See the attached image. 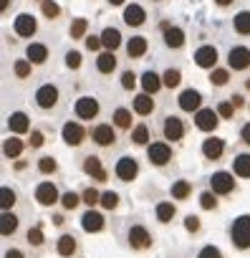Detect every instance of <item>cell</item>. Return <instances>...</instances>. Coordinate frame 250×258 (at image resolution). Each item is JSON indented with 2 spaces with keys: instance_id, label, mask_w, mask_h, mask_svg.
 Returning <instances> with one entry per match:
<instances>
[{
  "instance_id": "cell-43",
  "label": "cell",
  "mask_w": 250,
  "mask_h": 258,
  "mask_svg": "<svg viewBox=\"0 0 250 258\" xmlns=\"http://www.w3.org/2000/svg\"><path fill=\"white\" fill-rule=\"evenodd\" d=\"M81 198H84V203L89 205V210H94V205H101V192H99L96 187H86V190L81 192Z\"/></svg>"
},
{
  "instance_id": "cell-62",
  "label": "cell",
  "mask_w": 250,
  "mask_h": 258,
  "mask_svg": "<svg viewBox=\"0 0 250 258\" xmlns=\"http://www.w3.org/2000/svg\"><path fill=\"white\" fill-rule=\"evenodd\" d=\"M111 6H121V3H127V0H109Z\"/></svg>"
},
{
  "instance_id": "cell-60",
  "label": "cell",
  "mask_w": 250,
  "mask_h": 258,
  "mask_svg": "<svg viewBox=\"0 0 250 258\" xmlns=\"http://www.w3.org/2000/svg\"><path fill=\"white\" fill-rule=\"evenodd\" d=\"M215 3H217L220 8H227V6H232V3H235V0H215Z\"/></svg>"
},
{
  "instance_id": "cell-36",
  "label": "cell",
  "mask_w": 250,
  "mask_h": 258,
  "mask_svg": "<svg viewBox=\"0 0 250 258\" xmlns=\"http://www.w3.org/2000/svg\"><path fill=\"white\" fill-rule=\"evenodd\" d=\"M232 26H235V31H237L240 36H250V11H240V13L235 16Z\"/></svg>"
},
{
  "instance_id": "cell-56",
  "label": "cell",
  "mask_w": 250,
  "mask_h": 258,
  "mask_svg": "<svg viewBox=\"0 0 250 258\" xmlns=\"http://www.w3.org/2000/svg\"><path fill=\"white\" fill-rule=\"evenodd\" d=\"M41 145H43V132H38V129H36V132H31V147L38 150Z\"/></svg>"
},
{
  "instance_id": "cell-8",
  "label": "cell",
  "mask_w": 250,
  "mask_h": 258,
  "mask_svg": "<svg viewBox=\"0 0 250 258\" xmlns=\"http://www.w3.org/2000/svg\"><path fill=\"white\" fill-rule=\"evenodd\" d=\"M162 135L167 142H180L185 137V121L180 116H167L162 124Z\"/></svg>"
},
{
  "instance_id": "cell-47",
  "label": "cell",
  "mask_w": 250,
  "mask_h": 258,
  "mask_svg": "<svg viewBox=\"0 0 250 258\" xmlns=\"http://www.w3.org/2000/svg\"><path fill=\"white\" fill-rule=\"evenodd\" d=\"M56 170H58V165H56L53 157H41V160H38V172H41V175H53Z\"/></svg>"
},
{
  "instance_id": "cell-35",
  "label": "cell",
  "mask_w": 250,
  "mask_h": 258,
  "mask_svg": "<svg viewBox=\"0 0 250 258\" xmlns=\"http://www.w3.org/2000/svg\"><path fill=\"white\" fill-rule=\"evenodd\" d=\"M26 240H28V245H31V248H43V245H46L43 228H41V225H33V228H28V230H26Z\"/></svg>"
},
{
  "instance_id": "cell-5",
  "label": "cell",
  "mask_w": 250,
  "mask_h": 258,
  "mask_svg": "<svg viewBox=\"0 0 250 258\" xmlns=\"http://www.w3.org/2000/svg\"><path fill=\"white\" fill-rule=\"evenodd\" d=\"M33 198H36V203H38V205H43V208H51V205L61 203V192H58V187H56L51 180L41 182V185L36 187Z\"/></svg>"
},
{
  "instance_id": "cell-3",
  "label": "cell",
  "mask_w": 250,
  "mask_h": 258,
  "mask_svg": "<svg viewBox=\"0 0 250 258\" xmlns=\"http://www.w3.org/2000/svg\"><path fill=\"white\" fill-rule=\"evenodd\" d=\"M172 157H175V152H172V147L167 142H152L147 147V160L154 167H167L172 162Z\"/></svg>"
},
{
  "instance_id": "cell-42",
  "label": "cell",
  "mask_w": 250,
  "mask_h": 258,
  "mask_svg": "<svg viewBox=\"0 0 250 258\" xmlns=\"http://www.w3.org/2000/svg\"><path fill=\"white\" fill-rule=\"evenodd\" d=\"M31 71H33V63H31L28 58H21V61H16V63H13V74H16L18 79H28V76H31Z\"/></svg>"
},
{
  "instance_id": "cell-19",
  "label": "cell",
  "mask_w": 250,
  "mask_h": 258,
  "mask_svg": "<svg viewBox=\"0 0 250 258\" xmlns=\"http://www.w3.org/2000/svg\"><path fill=\"white\" fill-rule=\"evenodd\" d=\"M195 63L200 69H212L217 63V48L215 46H200L195 51Z\"/></svg>"
},
{
  "instance_id": "cell-4",
  "label": "cell",
  "mask_w": 250,
  "mask_h": 258,
  "mask_svg": "<svg viewBox=\"0 0 250 258\" xmlns=\"http://www.w3.org/2000/svg\"><path fill=\"white\" fill-rule=\"evenodd\" d=\"M235 177H232V172H225V170H220V172H215L212 177H210V190L215 192V195H232L235 192Z\"/></svg>"
},
{
  "instance_id": "cell-21",
  "label": "cell",
  "mask_w": 250,
  "mask_h": 258,
  "mask_svg": "<svg viewBox=\"0 0 250 258\" xmlns=\"http://www.w3.org/2000/svg\"><path fill=\"white\" fill-rule=\"evenodd\" d=\"M154 218H157L162 225L172 223V220L177 218V205H175L172 200H162V203H157V208H154Z\"/></svg>"
},
{
  "instance_id": "cell-22",
  "label": "cell",
  "mask_w": 250,
  "mask_h": 258,
  "mask_svg": "<svg viewBox=\"0 0 250 258\" xmlns=\"http://www.w3.org/2000/svg\"><path fill=\"white\" fill-rule=\"evenodd\" d=\"M8 129H11V132H16V135H26V132H31V119H28V114H23V111H13V114L8 116Z\"/></svg>"
},
{
  "instance_id": "cell-28",
  "label": "cell",
  "mask_w": 250,
  "mask_h": 258,
  "mask_svg": "<svg viewBox=\"0 0 250 258\" xmlns=\"http://www.w3.org/2000/svg\"><path fill=\"white\" fill-rule=\"evenodd\" d=\"M162 84H164V81H162V79H159V74H154L152 69L142 74V86H144V94H149V96H152V94H157V91L162 89Z\"/></svg>"
},
{
  "instance_id": "cell-13",
  "label": "cell",
  "mask_w": 250,
  "mask_h": 258,
  "mask_svg": "<svg viewBox=\"0 0 250 258\" xmlns=\"http://www.w3.org/2000/svg\"><path fill=\"white\" fill-rule=\"evenodd\" d=\"M76 116L84 121H91L94 116H99V101L94 96H81L76 101Z\"/></svg>"
},
{
  "instance_id": "cell-59",
  "label": "cell",
  "mask_w": 250,
  "mask_h": 258,
  "mask_svg": "<svg viewBox=\"0 0 250 258\" xmlns=\"http://www.w3.org/2000/svg\"><path fill=\"white\" fill-rule=\"evenodd\" d=\"M8 6H11V0H0V13H8Z\"/></svg>"
},
{
  "instance_id": "cell-9",
  "label": "cell",
  "mask_w": 250,
  "mask_h": 258,
  "mask_svg": "<svg viewBox=\"0 0 250 258\" xmlns=\"http://www.w3.org/2000/svg\"><path fill=\"white\" fill-rule=\"evenodd\" d=\"M91 140L99 145V147H114L116 145V132L111 124H96L91 129Z\"/></svg>"
},
{
  "instance_id": "cell-11",
  "label": "cell",
  "mask_w": 250,
  "mask_h": 258,
  "mask_svg": "<svg viewBox=\"0 0 250 258\" xmlns=\"http://www.w3.org/2000/svg\"><path fill=\"white\" fill-rule=\"evenodd\" d=\"M81 228H84L86 233H101V230L106 228L104 213H99V210H86V213L81 215Z\"/></svg>"
},
{
  "instance_id": "cell-40",
  "label": "cell",
  "mask_w": 250,
  "mask_h": 258,
  "mask_svg": "<svg viewBox=\"0 0 250 258\" xmlns=\"http://www.w3.org/2000/svg\"><path fill=\"white\" fill-rule=\"evenodd\" d=\"M16 190L13 187H3L0 190V205H3V213H11V208L16 205Z\"/></svg>"
},
{
  "instance_id": "cell-53",
  "label": "cell",
  "mask_w": 250,
  "mask_h": 258,
  "mask_svg": "<svg viewBox=\"0 0 250 258\" xmlns=\"http://www.w3.org/2000/svg\"><path fill=\"white\" fill-rule=\"evenodd\" d=\"M134 84H137V74H132V71H124L121 74V86L127 89V91H132Z\"/></svg>"
},
{
  "instance_id": "cell-57",
  "label": "cell",
  "mask_w": 250,
  "mask_h": 258,
  "mask_svg": "<svg viewBox=\"0 0 250 258\" xmlns=\"http://www.w3.org/2000/svg\"><path fill=\"white\" fill-rule=\"evenodd\" d=\"M3 258H26V253H23L21 248H8V250L3 253Z\"/></svg>"
},
{
  "instance_id": "cell-34",
  "label": "cell",
  "mask_w": 250,
  "mask_h": 258,
  "mask_svg": "<svg viewBox=\"0 0 250 258\" xmlns=\"http://www.w3.org/2000/svg\"><path fill=\"white\" fill-rule=\"evenodd\" d=\"M23 150H26V145H23L18 137H11V140H6V145H3V155H6L8 160H18V157L23 155Z\"/></svg>"
},
{
  "instance_id": "cell-46",
  "label": "cell",
  "mask_w": 250,
  "mask_h": 258,
  "mask_svg": "<svg viewBox=\"0 0 250 258\" xmlns=\"http://www.w3.org/2000/svg\"><path fill=\"white\" fill-rule=\"evenodd\" d=\"M162 81H164V86H170V89L180 86V81H182L180 69H167V71H164V76H162Z\"/></svg>"
},
{
  "instance_id": "cell-10",
  "label": "cell",
  "mask_w": 250,
  "mask_h": 258,
  "mask_svg": "<svg viewBox=\"0 0 250 258\" xmlns=\"http://www.w3.org/2000/svg\"><path fill=\"white\" fill-rule=\"evenodd\" d=\"M36 104L41 106V109H53L56 104H58V89L53 86V84H43L38 91H36Z\"/></svg>"
},
{
  "instance_id": "cell-50",
  "label": "cell",
  "mask_w": 250,
  "mask_h": 258,
  "mask_svg": "<svg viewBox=\"0 0 250 258\" xmlns=\"http://www.w3.org/2000/svg\"><path fill=\"white\" fill-rule=\"evenodd\" d=\"M185 228H187V233H192V235H195V233H200V230H202V223H200V218H197V215H187V218H185Z\"/></svg>"
},
{
  "instance_id": "cell-48",
  "label": "cell",
  "mask_w": 250,
  "mask_h": 258,
  "mask_svg": "<svg viewBox=\"0 0 250 258\" xmlns=\"http://www.w3.org/2000/svg\"><path fill=\"white\" fill-rule=\"evenodd\" d=\"M41 11H43V16H46L48 21L61 16V8H58V3H53V0H43V3H41Z\"/></svg>"
},
{
  "instance_id": "cell-54",
  "label": "cell",
  "mask_w": 250,
  "mask_h": 258,
  "mask_svg": "<svg viewBox=\"0 0 250 258\" xmlns=\"http://www.w3.org/2000/svg\"><path fill=\"white\" fill-rule=\"evenodd\" d=\"M66 66L68 69H78L81 66V53L78 51H68L66 53Z\"/></svg>"
},
{
  "instance_id": "cell-39",
  "label": "cell",
  "mask_w": 250,
  "mask_h": 258,
  "mask_svg": "<svg viewBox=\"0 0 250 258\" xmlns=\"http://www.w3.org/2000/svg\"><path fill=\"white\" fill-rule=\"evenodd\" d=\"M81 203H84V198H81L78 192H73V190H68V192L61 195V205H63V210H76Z\"/></svg>"
},
{
  "instance_id": "cell-12",
  "label": "cell",
  "mask_w": 250,
  "mask_h": 258,
  "mask_svg": "<svg viewBox=\"0 0 250 258\" xmlns=\"http://www.w3.org/2000/svg\"><path fill=\"white\" fill-rule=\"evenodd\" d=\"M227 63H230L232 71H245V69L250 66V48H245V46H235V48H230V53H227Z\"/></svg>"
},
{
  "instance_id": "cell-1",
  "label": "cell",
  "mask_w": 250,
  "mask_h": 258,
  "mask_svg": "<svg viewBox=\"0 0 250 258\" xmlns=\"http://www.w3.org/2000/svg\"><path fill=\"white\" fill-rule=\"evenodd\" d=\"M127 243H129L132 250L144 253V250H149V248L154 245V235L147 230V225L134 223V225H129V230H127Z\"/></svg>"
},
{
  "instance_id": "cell-61",
  "label": "cell",
  "mask_w": 250,
  "mask_h": 258,
  "mask_svg": "<svg viewBox=\"0 0 250 258\" xmlns=\"http://www.w3.org/2000/svg\"><path fill=\"white\" fill-rule=\"evenodd\" d=\"M53 223L56 225H63V215H53Z\"/></svg>"
},
{
  "instance_id": "cell-26",
  "label": "cell",
  "mask_w": 250,
  "mask_h": 258,
  "mask_svg": "<svg viewBox=\"0 0 250 258\" xmlns=\"http://www.w3.org/2000/svg\"><path fill=\"white\" fill-rule=\"evenodd\" d=\"M170 195H172L175 200H180V203L190 200V198H192V182H190V180H177V182H172Z\"/></svg>"
},
{
  "instance_id": "cell-6",
  "label": "cell",
  "mask_w": 250,
  "mask_h": 258,
  "mask_svg": "<svg viewBox=\"0 0 250 258\" xmlns=\"http://www.w3.org/2000/svg\"><path fill=\"white\" fill-rule=\"evenodd\" d=\"M114 175L121 180V182H132L139 177V162L134 157H121L114 167Z\"/></svg>"
},
{
  "instance_id": "cell-24",
  "label": "cell",
  "mask_w": 250,
  "mask_h": 258,
  "mask_svg": "<svg viewBox=\"0 0 250 258\" xmlns=\"http://www.w3.org/2000/svg\"><path fill=\"white\" fill-rule=\"evenodd\" d=\"M144 21H147V13H144V8H142V6L132 3V6L124 8V23H127V26L137 28V26H142Z\"/></svg>"
},
{
  "instance_id": "cell-17",
  "label": "cell",
  "mask_w": 250,
  "mask_h": 258,
  "mask_svg": "<svg viewBox=\"0 0 250 258\" xmlns=\"http://www.w3.org/2000/svg\"><path fill=\"white\" fill-rule=\"evenodd\" d=\"M81 167H84V172H86L89 177H94L96 182H106V180H109V175H106V170H104V165H101V160H99L96 155H89Z\"/></svg>"
},
{
  "instance_id": "cell-38",
  "label": "cell",
  "mask_w": 250,
  "mask_h": 258,
  "mask_svg": "<svg viewBox=\"0 0 250 258\" xmlns=\"http://www.w3.org/2000/svg\"><path fill=\"white\" fill-rule=\"evenodd\" d=\"M114 124H116L119 129H132V111L124 109V106H119V109L114 111Z\"/></svg>"
},
{
  "instance_id": "cell-45",
  "label": "cell",
  "mask_w": 250,
  "mask_h": 258,
  "mask_svg": "<svg viewBox=\"0 0 250 258\" xmlns=\"http://www.w3.org/2000/svg\"><path fill=\"white\" fill-rule=\"evenodd\" d=\"M86 28H89V21L86 18H76L73 23H71V38H84L86 36Z\"/></svg>"
},
{
  "instance_id": "cell-29",
  "label": "cell",
  "mask_w": 250,
  "mask_h": 258,
  "mask_svg": "<svg viewBox=\"0 0 250 258\" xmlns=\"http://www.w3.org/2000/svg\"><path fill=\"white\" fill-rule=\"evenodd\" d=\"M101 43L106 46V51H111V53H114V51L121 46V33H119L116 28H111V26H109V28H104V31H101Z\"/></svg>"
},
{
  "instance_id": "cell-49",
  "label": "cell",
  "mask_w": 250,
  "mask_h": 258,
  "mask_svg": "<svg viewBox=\"0 0 250 258\" xmlns=\"http://www.w3.org/2000/svg\"><path fill=\"white\" fill-rule=\"evenodd\" d=\"M227 81H230L227 69H215V71H212V76H210V84H212V86H225Z\"/></svg>"
},
{
  "instance_id": "cell-52",
  "label": "cell",
  "mask_w": 250,
  "mask_h": 258,
  "mask_svg": "<svg viewBox=\"0 0 250 258\" xmlns=\"http://www.w3.org/2000/svg\"><path fill=\"white\" fill-rule=\"evenodd\" d=\"M197 258H222V250H220L217 245H205V248L197 253Z\"/></svg>"
},
{
  "instance_id": "cell-25",
  "label": "cell",
  "mask_w": 250,
  "mask_h": 258,
  "mask_svg": "<svg viewBox=\"0 0 250 258\" xmlns=\"http://www.w3.org/2000/svg\"><path fill=\"white\" fill-rule=\"evenodd\" d=\"M232 175L240 180H250V152H240L232 160Z\"/></svg>"
},
{
  "instance_id": "cell-44",
  "label": "cell",
  "mask_w": 250,
  "mask_h": 258,
  "mask_svg": "<svg viewBox=\"0 0 250 258\" xmlns=\"http://www.w3.org/2000/svg\"><path fill=\"white\" fill-rule=\"evenodd\" d=\"M200 208H202V210H217V195H215L212 190L200 192Z\"/></svg>"
},
{
  "instance_id": "cell-27",
  "label": "cell",
  "mask_w": 250,
  "mask_h": 258,
  "mask_svg": "<svg viewBox=\"0 0 250 258\" xmlns=\"http://www.w3.org/2000/svg\"><path fill=\"white\" fill-rule=\"evenodd\" d=\"M147 38L144 36H132L129 38V43H127V53H129V58H142L144 53H147Z\"/></svg>"
},
{
  "instance_id": "cell-58",
  "label": "cell",
  "mask_w": 250,
  "mask_h": 258,
  "mask_svg": "<svg viewBox=\"0 0 250 258\" xmlns=\"http://www.w3.org/2000/svg\"><path fill=\"white\" fill-rule=\"evenodd\" d=\"M240 137H242V142H245V145H250V124H245V126H242Z\"/></svg>"
},
{
  "instance_id": "cell-37",
  "label": "cell",
  "mask_w": 250,
  "mask_h": 258,
  "mask_svg": "<svg viewBox=\"0 0 250 258\" xmlns=\"http://www.w3.org/2000/svg\"><path fill=\"white\" fill-rule=\"evenodd\" d=\"M132 142L139 145V147H149V129H147V124H137L132 129Z\"/></svg>"
},
{
  "instance_id": "cell-23",
  "label": "cell",
  "mask_w": 250,
  "mask_h": 258,
  "mask_svg": "<svg viewBox=\"0 0 250 258\" xmlns=\"http://www.w3.org/2000/svg\"><path fill=\"white\" fill-rule=\"evenodd\" d=\"M18 225H21V218L13 210L0 215V233H3V238H13L18 233Z\"/></svg>"
},
{
  "instance_id": "cell-15",
  "label": "cell",
  "mask_w": 250,
  "mask_h": 258,
  "mask_svg": "<svg viewBox=\"0 0 250 258\" xmlns=\"http://www.w3.org/2000/svg\"><path fill=\"white\" fill-rule=\"evenodd\" d=\"M220 114L217 111H212V109H200L197 114H195V124H197V129L200 132H215L217 129V119Z\"/></svg>"
},
{
  "instance_id": "cell-33",
  "label": "cell",
  "mask_w": 250,
  "mask_h": 258,
  "mask_svg": "<svg viewBox=\"0 0 250 258\" xmlns=\"http://www.w3.org/2000/svg\"><path fill=\"white\" fill-rule=\"evenodd\" d=\"M134 111L139 114V116H147V114H152L154 111V99L149 96V94H139V96H134Z\"/></svg>"
},
{
  "instance_id": "cell-32",
  "label": "cell",
  "mask_w": 250,
  "mask_h": 258,
  "mask_svg": "<svg viewBox=\"0 0 250 258\" xmlns=\"http://www.w3.org/2000/svg\"><path fill=\"white\" fill-rule=\"evenodd\" d=\"M96 69H99V74H114V71H116V56H114L111 51L99 53V58H96Z\"/></svg>"
},
{
  "instance_id": "cell-51",
  "label": "cell",
  "mask_w": 250,
  "mask_h": 258,
  "mask_svg": "<svg viewBox=\"0 0 250 258\" xmlns=\"http://www.w3.org/2000/svg\"><path fill=\"white\" fill-rule=\"evenodd\" d=\"M217 114H220L222 119H232V116H235V104H232V101H222V104L217 106Z\"/></svg>"
},
{
  "instance_id": "cell-16",
  "label": "cell",
  "mask_w": 250,
  "mask_h": 258,
  "mask_svg": "<svg viewBox=\"0 0 250 258\" xmlns=\"http://www.w3.org/2000/svg\"><path fill=\"white\" fill-rule=\"evenodd\" d=\"M13 28H16V33L21 36V38H31L36 31H38V23H36V16H31V13H21L18 18H16V23H13Z\"/></svg>"
},
{
  "instance_id": "cell-41",
  "label": "cell",
  "mask_w": 250,
  "mask_h": 258,
  "mask_svg": "<svg viewBox=\"0 0 250 258\" xmlns=\"http://www.w3.org/2000/svg\"><path fill=\"white\" fill-rule=\"evenodd\" d=\"M101 208L104 210H116L119 208V192L116 190H104L101 192Z\"/></svg>"
},
{
  "instance_id": "cell-31",
  "label": "cell",
  "mask_w": 250,
  "mask_h": 258,
  "mask_svg": "<svg viewBox=\"0 0 250 258\" xmlns=\"http://www.w3.org/2000/svg\"><path fill=\"white\" fill-rule=\"evenodd\" d=\"M26 58H28L31 63H46L48 48H46L43 43H31V46L26 48Z\"/></svg>"
},
{
  "instance_id": "cell-55",
  "label": "cell",
  "mask_w": 250,
  "mask_h": 258,
  "mask_svg": "<svg viewBox=\"0 0 250 258\" xmlns=\"http://www.w3.org/2000/svg\"><path fill=\"white\" fill-rule=\"evenodd\" d=\"M101 46H104V43H101V36H89V38H86V48H89V51H99Z\"/></svg>"
},
{
  "instance_id": "cell-20",
  "label": "cell",
  "mask_w": 250,
  "mask_h": 258,
  "mask_svg": "<svg viewBox=\"0 0 250 258\" xmlns=\"http://www.w3.org/2000/svg\"><path fill=\"white\" fill-rule=\"evenodd\" d=\"M222 152H225V142H222L220 137H207V140L202 142V155H205V160L217 162V160L222 157Z\"/></svg>"
},
{
  "instance_id": "cell-7",
  "label": "cell",
  "mask_w": 250,
  "mask_h": 258,
  "mask_svg": "<svg viewBox=\"0 0 250 258\" xmlns=\"http://www.w3.org/2000/svg\"><path fill=\"white\" fill-rule=\"evenodd\" d=\"M61 135H63V142H66L68 147H81L84 140H86V129H84L78 121H66Z\"/></svg>"
},
{
  "instance_id": "cell-30",
  "label": "cell",
  "mask_w": 250,
  "mask_h": 258,
  "mask_svg": "<svg viewBox=\"0 0 250 258\" xmlns=\"http://www.w3.org/2000/svg\"><path fill=\"white\" fill-rule=\"evenodd\" d=\"M164 43L170 48H182L185 46V31L172 26V28H164Z\"/></svg>"
},
{
  "instance_id": "cell-63",
  "label": "cell",
  "mask_w": 250,
  "mask_h": 258,
  "mask_svg": "<svg viewBox=\"0 0 250 258\" xmlns=\"http://www.w3.org/2000/svg\"><path fill=\"white\" fill-rule=\"evenodd\" d=\"M245 89H250V79H247V81H245Z\"/></svg>"
},
{
  "instance_id": "cell-2",
  "label": "cell",
  "mask_w": 250,
  "mask_h": 258,
  "mask_svg": "<svg viewBox=\"0 0 250 258\" xmlns=\"http://www.w3.org/2000/svg\"><path fill=\"white\" fill-rule=\"evenodd\" d=\"M230 240L237 250H250V215H240L230 225Z\"/></svg>"
},
{
  "instance_id": "cell-18",
  "label": "cell",
  "mask_w": 250,
  "mask_h": 258,
  "mask_svg": "<svg viewBox=\"0 0 250 258\" xmlns=\"http://www.w3.org/2000/svg\"><path fill=\"white\" fill-rule=\"evenodd\" d=\"M200 104H202V94L197 89H185L180 94V109L192 114V111H200Z\"/></svg>"
},
{
  "instance_id": "cell-64",
  "label": "cell",
  "mask_w": 250,
  "mask_h": 258,
  "mask_svg": "<svg viewBox=\"0 0 250 258\" xmlns=\"http://www.w3.org/2000/svg\"><path fill=\"white\" fill-rule=\"evenodd\" d=\"M157 3H159V0H157Z\"/></svg>"
},
{
  "instance_id": "cell-14",
  "label": "cell",
  "mask_w": 250,
  "mask_h": 258,
  "mask_svg": "<svg viewBox=\"0 0 250 258\" xmlns=\"http://www.w3.org/2000/svg\"><path fill=\"white\" fill-rule=\"evenodd\" d=\"M56 253H58L61 258H73V255L78 253V240H76V235H73V233L58 235V240H56Z\"/></svg>"
}]
</instances>
